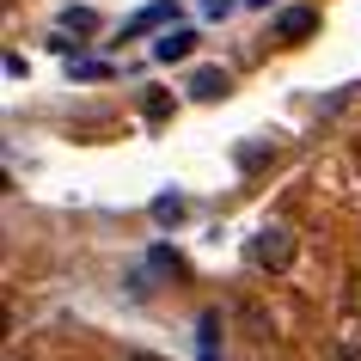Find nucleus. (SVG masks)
<instances>
[{"label":"nucleus","mask_w":361,"mask_h":361,"mask_svg":"<svg viewBox=\"0 0 361 361\" xmlns=\"http://www.w3.org/2000/svg\"><path fill=\"white\" fill-rule=\"evenodd\" d=\"M129 361H159V355H147V349H135V355H129Z\"/></svg>","instance_id":"9"},{"label":"nucleus","mask_w":361,"mask_h":361,"mask_svg":"<svg viewBox=\"0 0 361 361\" xmlns=\"http://www.w3.org/2000/svg\"><path fill=\"white\" fill-rule=\"evenodd\" d=\"M190 49H196V31H184V25H166V37L153 43V56H159V61H184Z\"/></svg>","instance_id":"4"},{"label":"nucleus","mask_w":361,"mask_h":361,"mask_svg":"<svg viewBox=\"0 0 361 361\" xmlns=\"http://www.w3.org/2000/svg\"><path fill=\"white\" fill-rule=\"evenodd\" d=\"M312 31H319V13H312V6H288L282 19H276V37L282 43H300V37H312Z\"/></svg>","instance_id":"3"},{"label":"nucleus","mask_w":361,"mask_h":361,"mask_svg":"<svg viewBox=\"0 0 361 361\" xmlns=\"http://www.w3.org/2000/svg\"><path fill=\"white\" fill-rule=\"evenodd\" d=\"M227 92H233L227 68H196V74H190V98H196V104H214V98H227Z\"/></svg>","instance_id":"2"},{"label":"nucleus","mask_w":361,"mask_h":361,"mask_svg":"<svg viewBox=\"0 0 361 361\" xmlns=\"http://www.w3.org/2000/svg\"><path fill=\"white\" fill-rule=\"evenodd\" d=\"M239 319L251 324V337H264V331H269V319H264V306H239Z\"/></svg>","instance_id":"7"},{"label":"nucleus","mask_w":361,"mask_h":361,"mask_svg":"<svg viewBox=\"0 0 361 361\" xmlns=\"http://www.w3.org/2000/svg\"><path fill=\"white\" fill-rule=\"evenodd\" d=\"M294 227H282V221H269V227H257L251 233V264L257 269H269V276H282L288 264H294Z\"/></svg>","instance_id":"1"},{"label":"nucleus","mask_w":361,"mask_h":361,"mask_svg":"<svg viewBox=\"0 0 361 361\" xmlns=\"http://www.w3.org/2000/svg\"><path fill=\"white\" fill-rule=\"evenodd\" d=\"M61 31H98V13L92 6H68L61 13Z\"/></svg>","instance_id":"5"},{"label":"nucleus","mask_w":361,"mask_h":361,"mask_svg":"<svg viewBox=\"0 0 361 361\" xmlns=\"http://www.w3.org/2000/svg\"><path fill=\"white\" fill-rule=\"evenodd\" d=\"M159 19H171V6H166V0H159V6H147V13L135 19V31H147V25H159Z\"/></svg>","instance_id":"8"},{"label":"nucleus","mask_w":361,"mask_h":361,"mask_svg":"<svg viewBox=\"0 0 361 361\" xmlns=\"http://www.w3.org/2000/svg\"><path fill=\"white\" fill-rule=\"evenodd\" d=\"M153 221H159V227L184 221V196H159V202H153Z\"/></svg>","instance_id":"6"}]
</instances>
